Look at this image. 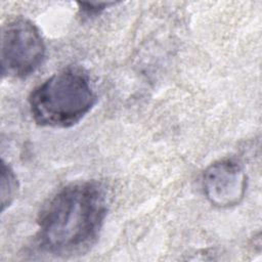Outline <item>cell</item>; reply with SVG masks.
Wrapping results in <instances>:
<instances>
[{
    "instance_id": "6da1fadb",
    "label": "cell",
    "mask_w": 262,
    "mask_h": 262,
    "mask_svg": "<svg viewBox=\"0 0 262 262\" xmlns=\"http://www.w3.org/2000/svg\"><path fill=\"white\" fill-rule=\"evenodd\" d=\"M106 211V193L99 182L71 183L41 209L37 219L38 245L59 257L82 254L96 242Z\"/></svg>"
},
{
    "instance_id": "7a4b0ae2",
    "label": "cell",
    "mask_w": 262,
    "mask_h": 262,
    "mask_svg": "<svg viewBox=\"0 0 262 262\" xmlns=\"http://www.w3.org/2000/svg\"><path fill=\"white\" fill-rule=\"evenodd\" d=\"M96 94L89 77L79 68H67L47 78L29 96L34 121L43 127L69 128L94 106Z\"/></svg>"
},
{
    "instance_id": "3957f363",
    "label": "cell",
    "mask_w": 262,
    "mask_h": 262,
    "mask_svg": "<svg viewBox=\"0 0 262 262\" xmlns=\"http://www.w3.org/2000/svg\"><path fill=\"white\" fill-rule=\"evenodd\" d=\"M46 46L39 29L26 17H14L1 30L2 76L26 78L43 63Z\"/></svg>"
},
{
    "instance_id": "277c9868",
    "label": "cell",
    "mask_w": 262,
    "mask_h": 262,
    "mask_svg": "<svg viewBox=\"0 0 262 262\" xmlns=\"http://www.w3.org/2000/svg\"><path fill=\"white\" fill-rule=\"evenodd\" d=\"M248 185L243 166L233 159L212 163L204 171L202 186L211 205L220 209L238 205L245 198Z\"/></svg>"
},
{
    "instance_id": "5b68a950",
    "label": "cell",
    "mask_w": 262,
    "mask_h": 262,
    "mask_svg": "<svg viewBox=\"0 0 262 262\" xmlns=\"http://www.w3.org/2000/svg\"><path fill=\"white\" fill-rule=\"evenodd\" d=\"M1 211L11 205L14 201L17 191H18V181L17 177L14 174V171L7 165L4 160L1 162Z\"/></svg>"
},
{
    "instance_id": "8992f818",
    "label": "cell",
    "mask_w": 262,
    "mask_h": 262,
    "mask_svg": "<svg viewBox=\"0 0 262 262\" xmlns=\"http://www.w3.org/2000/svg\"><path fill=\"white\" fill-rule=\"evenodd\" d=\"M80 5V10L86 16H92L99 14L104 8L114 3H89V2H78Z\"/></svg>"
}]
</instances>
